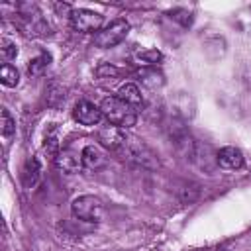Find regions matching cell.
Listing matches in <instances>:
<instances>
[{
  "mask_svg": "<svg viewBox=\"0 0 251 251\" xmlns=\"http://www.w3.org/2000/svg\"><path fill=\"white\" fill-rule=\"evenodd\" d=\"M73 118L80 124V126H96L102 118V112L98 106H94L88 100H80L76 102L75 110H73Z\"/></svg>",
  "mask_w": 251,
  "mask_h": 251,
  "instance_id": "obj_7",
  "label": "cell"
},
{
  "mask_svg": "<svg viewBox=\"0 0 251 251\" xmlns=\"http://www.w3.org/2000/svg\"><path fill=\"white\" fill-rule=\"evenodd\" d=\"M216 163L224 169H229V171H235V169H241L243 167V153L237 149V147H222L218 153H216Z\"/></svg>",
  "mask_w": 251,
  "mask_h": 251,
  "instance_id": "obj_8",
  "label": "cell"
},
{
  "mask_svg": "<svg viewBox=\"0 0 251 251\" xmlns=\"http://www.w3.org/2000/svg\"><path fill=\"white\" fill-rule=\"evenodd\" d=\"M2 135L4 137H10L14 131H16V122H14V118L10 116V112L6 110V108H2Z\"/></svg>",
  "mask_w": 251,
  "mask_h": 251,
  "instance_id": "obj_18",
  "label": "cell"
},
{
  "mask_svg": "<svg viewBox=\"0 0 251 251\" xmlns=\"http://www.w3.org/2000/svg\"><path fill=\"white\" fill-rule=\"evenodd\" d=\"M137 76H139V80H141L145 86H149V88L161 86V84L165 82L163 75H161L157 69H141V71L137 73Z\"/></svg>",
  "mask_w": 251,
  "mask_h": 251,
  "instance_id": "obj_13",
  "label": "cell"
},
{
  "mask_svg": "<svg viewBox=\"0 0 251 251\" xmlns=\"http://www.w3.org/2000/svg\"><path fill=\"white\" fill-rule=\"evenodd\" d=\"M71 212L75 218L82 220V222H100L102 216H104V204L100 198L92 196V194H82L78 198L73 200L71 204Z\"/></svg>",
  "mask_w": 251,
  "mask_h": 251,
  "instance_id": "obj_2",
  "label": "cell"
},
{
  "mask_svg": "<svg viewBox=\"0 0 251 251\" xmlns=\"http://www.w3.org/2000/svg\"><path fill=\"white\" fill-rule=\"evenodd\" d=\"M100 112L102 116L108 120V124L116 126V127H131L137 122V110L131 108L129 104H126L124 100H120L118 96H108L102 100L100 104Z\"/></svg>",
  "mask_w": 251,
  "mask_h": 251,
  "instance_id": "obj_1",
  "label": "cell"
},
{
  "mask_svg": "<svg viewBox=\"0 0 251 251\" xmlns=\"http://www.w3.org/2000/svg\"><path fill=\"white\" fill-rule=\"evenodd\" d=\"M126 139L127 137L122 131V127H116L112 124H108V126H104V127L98 129V141H100V145L106 147V149H110V151H120L124 147Z\"/></svg>",
  "mask_w": 251,
  "mask_h": 251,
  "instance_id": "obj_6",
  "label": "cell"
},
{
  "mask_svg": "<svg viewBox=\"0 0 251 251\" xmlns=\"http://www.w3.org/2000/svg\"><path fill=\"white\" fill-rule=\"evenodd\" d=\"M171 18H175V20L180 22L182 25H188V24L192 22V18H190V14H188L186 10H175V12H171Z\"/></svg>",
  "mask_w": 251,
  "mask_h": 251,
  "instance_id": "obj_20",
  "label": "cell"
},
{
  "mask_svg": "<svg viewBox=\"0 0 251 251\" xmlns=\"http://www.w3.org/2000/svg\"><path fill=\"white\" fill-rule=\"evenodd\" d=\"M41 178V165L35 157H29L22 169V182L25 188H33Z\"/></svg>",
  "mask_w": 251,
  "mask_h": 251,
  "instance_id": "obj_10",
  "label": "cell"
},
{
  "mask_svg": "<svg viewBox=\"0 0 251 251\" xmlns=\"http://www.w3.org/2000/svg\"><path fill=\"white\" fill-rule=\"evenodd\" d=\"M0 55H2L4 61H12V59H16V55H18V47H16V43H12L10 39H2V41H0Z\"/></svg>",
  "mask_w": 251,
  "mask_h": 251,
  "instance_id": "obj_16",
  "label": "cell"
},
{
  "mask_svg": "<svg viewBox=\"0 0 251 251\" xmlns=\"http://www.w3.org/2000/svg\"><path fill=\"white\" fill-rule=\"evenodd\" d=\"M118 153L126 155L129 161H133V163H137V165H141V167H147V169L159 167V161H157V157L153 155V151H151L145 143H141L139 139H135V137H127L126 143H124V147H122Z\"/></svg>",
  "mask_w": 251,
  "mask_h": 251,
  "instance_id": "obj_3",
  "label": "cell"
},
{
  "mask_svg": "<svg viewBox=\"0 0 251 251\" xmlns=\"http://www.w3.org/2000/svg\"><path fill=\"white\" fill-rule=\"evenodd\" d=\"M80 159H82V167H86V169H98L104 163V155L94 145H86L80 151Z\"/></svg>",
  "mask_w": 251,
  "mask_h": 251,
  "instance_id": "obj_12",
  "label": "cell"
},
{
  "mask_svg": "<svg viewBox=\"0 0 251 251\" xmlns=\"http://www.w3.org/2000/svg\"><path fill=\"white\" fill-rule=\"evenodd\" d=\"M127 33H129V24L126 20H114L112 24H108L94 35V43H96V47L110 49V47H116L118 43H122Z\"/></svg>",
  "mask_w": 251,
  "mask_h": 251,
  "instance_id": "obj_4",
  "label": "cell"
},
{
  "mask_svg": "<svg viewBox=\"0 0 251 251\" xmlns=\"http://www.w3.org/2000/svg\"><path fill=\"white\" fill-rule=\"evenodd\" d=\"M55 163L61 171L65 173H75L78 171V167L82 165V159L78 153H75L73 149H61L57 155H55Z\"/></svg>",
  "mask_w": 251,
  "mask_h": 251,
  "instance_id": "obj_9",
  "label": "cell"
},
{
  "mask_svg": "<svg viewBox=\"0 0 251 251\" xmlns=\"http://www.w3.org/2000/svg\"><path fill=\"white\" fill-rule=\"evenodd\" d=\"M116 75H118V69L114 65H110V63H104V65H100L96 69V76L98 78H114Z\"/></svg>",
  "mask_w": 251,
  "mask_h": 251,
  "instance_id": "obj_19",
  "label": "cell"
},
{
  "mask_svg": "<svg viewBox=\"0 0 251 251\" xmlns=\"http://www.w3.org/2000/svg\"><path fill=\"white\" fill-rule=\"evenodd\" d=\"M49 61H51V57L49 55H39V57H35L33 61H29V67H27V71H29V75H39L47 65H49Z\"/></svg>",
  "mask_w": 251,
  "mask_h": 251,
  "instance_id": "obj_17",
  "label": "cell"
},
{
  "mask_svg": "<svg viewBox=\"0 0 251 251\" xmlns=\"http://www.w3.org/2000/svg\"><path fill=\"white\" fill-rule=\"evenodd\" d=\"M135 57H137L143 65H155V63H159V61L163 59L161 51H157V49H145V51H139Z\"/></svg>",
  "mask_w": 251,
  "mask_h": 251,
  "instance_id": "obj_15",
  "label": "cell"
},
{
  "mask_svg": "<svg viewBox=\"0 0 251 251\" xmlns=\"http://www.w3.org/2000/svg\"><path fill=\"white\" fill-rule=\"evenodd\" d=\"M0 80H2V84L4 86H16L18 82H20V75H18V71H16V67H12V65H2V69H0Z\"/></svg>",
  "mask_w": 251,
  "mask_h": 251,
  "instance_id": "obj_14",
  "label": "cell"
},
{
  "mask_svg": "<svg viewBox=\"0 0 251 251\" xmlns=\"http://www.w3.org/2000/svg\"><path fill=\"white\" fill-rule=\"evenodd\" d=\"M102 24H104V18L98 12L84 10V8L71 12V25L80 33H94V31L98 33L102 29Z\"/></svg>",
  "mask_w": 251,
  "mask_h": 251,
  "instance_id": "obj_5",
  "label": "cell"
},
{
  "mask_svg": "<svg viewBox=\"0 0 251 251\" xmlns=\"http://www.w3.org/2000/svg\"><path fill=\"white\" fill-rule=\"evenodd\" d=\"M116 96H118L120 100H124L126 104H129L131 108H135V110L143 108V98H141V92H139V88H137L133 82H126V84H122Z\"/></svg>",
  "mask_w": 251,
  "mask_h": 251,
  "instance_id": "obj_11",
  "label": "cell"
}]
</instances>
